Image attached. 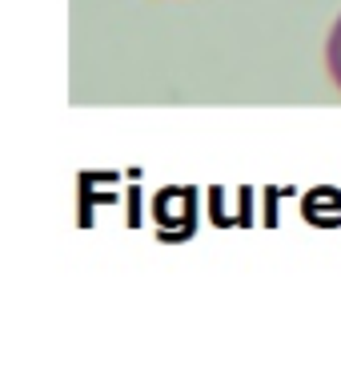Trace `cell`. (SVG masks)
I'll use <instances>...</instances> for the list:
<instances>
[{
  "mask_svg": "<svg viewBox=\"0 0 341 365\" xmlns=\"http://www.w3.org/2000/svg\"><path fill=\"white\" fill-rule=\"evenodd\" d=\"M325 65H330L333 81H337V88H341V16H337V24H333V33H330V44H325Z\"/></svg>",
  "mask_w": 341,
  "mask_h": 365,
  "instance_id": "cell-1",
  "label": "cell"
}]
</instances>
